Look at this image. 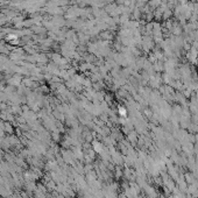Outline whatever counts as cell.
<instances>
[{
	"instance_id": "obj_1",
	"label": "cell",
	"mask_w": 198,
	"mask_h": 198,
	"mask_svg": "<svg viewBox=\"0 0 198 198\" xmlns=\"http://www.w3.org/2000/svg\"><path fill=\"white\" fill-rule=\"evenodd\" d=\"M7 39H8V40H17V36L15 35H9Z\"/></svg>"
}]
</instances>
